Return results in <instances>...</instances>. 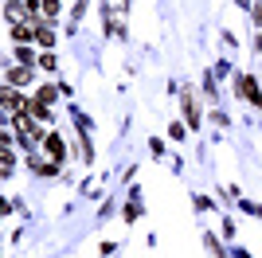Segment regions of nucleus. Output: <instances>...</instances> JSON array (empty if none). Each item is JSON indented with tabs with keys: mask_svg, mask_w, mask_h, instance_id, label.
<instances>
[{
	"mask_svg": "<svg viewBox=\"0 0 262 258\" xmlns=\"http://www.w3.org/2000/svg\"><path fill=\"white\" fill-rule=\"evenodd\" d=\"M0 106L12 110V114H20V110H24V98L16 94V86H4V90H0Z\"/></svg>",
	"mask_w": 262,
	"mask_h": 258,
	"instance_id": "f257e3e1",
	"label": "nucleus"
},
{
	"mask_svg": "<svg viewBox=\"0 0 262 258\" xmlns=\"http://www.w3.org/2000/svg\"><path fill=\"white\" fill-rule=\"evenodd\" d=\"M239 90L247 94V102H254V106H262V94H258V86H254V78H239Z\"/></svg>",
	"mask_w": 262,
	"mask_h": 258,
	"instance_id": "f03ea898",
	"label": "nucleus"
},
{
	"mask_svg": "<svg viewBox=\"0 0 262 258\" xmlns=\"http://www.w3.org/2000/svg\"><path fill=\"white\" fill-rule=\"evenodd\" d=\"M43 145H47V153H51L55 161H63V141L55 137V133H51V137H47V141H43Z\"/></svg>",
	"mask_w": 262,
	"mask_h": 258,
	"instance_id": "7ed1b4c3",
	"label": "nucleus"
},
{
	"mask_svg": "<svg viewBox=\"0 0 262 258\" xmlns=\"http://www.w3.org/2000/svg\"><path fill=\"white\" fill-rule=\"evenodd\" d=\"M32 28H28V24H16V28H12V39H16V43H28V39H32Z\"/></svg>",
	"mask_w": 262,
	"mask_h": 258,
	"instance_id": "20e7f679",
	"label": "nucleus"
},
{
	"mask_svg": "<svg viewBox=\"0 0 262 258\" xmlns=\"http://www.w3.org/2000/svg\"><path fill=\"white\" fill-rule=\"evenodd\" d=\"M35 39H39V47H51V43H55V32H47V28H35Z\"/></svg>",
	"mask_w": 262,
	"mask_h": 258,
	"instance_id": "39448f33",
	"label": "nucleus"
},
{
	"mask_svg": "<svg viewBox=\"0 0 262 258\" xmlns=\"http://www.w3.org/2000/svg\"><path fill=\"white\" fill-rule=\"evenodd\" d=\"M184 110H188V121H192V125H200V110H196V102H192V98H184Z\"/></svg>",
	"mask_w": 262,
	"mask_h": 258,
	"instance_id": "423d86ee",
	"label": "nucleus"
},
{
	"mask_svg": "<svg viewBox=\"0 0 262 258\" xmlns=\"http://www.w3.org/2000/svg\"><path fill=\"white\" fill-rule=\"evenodd\" d=\"M12 161H16V157H12V149H8V145H0V164H4V168H12Z\"/></svg>",
	"mask_w": 262,
	"mask_h": 258,
	"instance_id": "0eeeda50",
	"label": "nucleus"
},
{
	"mask_svg": "<svg viewBox=\"0 0 262 258\" xmlns=\"http://www.w3.org/2000/svg\"><path fill=\"white\" fill-rule=\"evenodd\" d=\"M39 67H43V71H55V55H51V51L39 55Z\"/></svg>",
	"mask_w": 262,
	"mask_h": 258,
	"instance_id": "6e6552de",
	"label": "nucleus"
},
{
	"mask_svg": "<svg viewBox=\"0 0 262 258\" xmlns=\"http://www.w3.org/2000/svg\"><path fill=\"white\" fill-rule=\"evenodd\" d=\"M8 78H12V86H16V82H24V78H28V71H24V67H20V71H8Z\"/></svg>",
	"mask_w": 262,
	"mask_h": 258,
	"instance_id": "1a4fd4ad",
	"label": "nucleus"
},
{
	"mask_svg": "<svg viewBox=\"0 0 262 258\" xmlns=\"http://www.w3.org/2000/svg\"><path fill=\"white\" fill-rule=\"evenodd\" d=\"M254 20H258V24H262V4H258V8H254Z\"/></svg>",
	"mask_w": 262,
	"mask_h": 258,
	"instance_id": "9d476101",
	"label": "nucleus"
},
{
	"mask_svg": "<svg viewBox=\"0 0 262 258\" xmlns=\"http://www.w3.org/2000/svg\"><path fill=\"white\" fill-rule=\"evenodd\" d=\"M0 211H8V204H4V200H0Z\"/></svg>",
	"mask_w": 262,
	"mask_h": 258,
	"instance_id": "9b49d317",
	"label": "nucleus"
},
{
	"mask_svg": "<svg viewBox=\"0 0 262 258\" xmlns=\"http://www.w3.org/2000/svg\"><path fill=\"white\" fill-rule=\"evenodd\" d=\"M258 47H262V35H258Z\"/></svg>",
	"mask_w": 262,
	"mask_h": 258,
	"instance_id": "f8f14e48",
	"label": "nucleus"
}]
</instances>
